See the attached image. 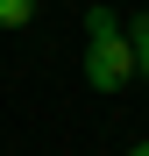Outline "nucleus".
<instances>
[{"label":"nucleus","instance_id":"nucleus-1","mask_svg":"<svg viewBox=\"0 0 149 156\" xmlns=\"http://www.w3.org/2000/svg\"><path fill=\"white\" fill-rule=\"evenodd\" d=\"M85 78H92V92H128V78H135V43L114 7H85Z\"/></svg>","mask_w":149,"mask_h":156},{"label":"nucleus","instance_id":"nucleus-4","mask_svg":"<svg viewBox=\"0 0 149 156\" xmlns=\"http://www.w3.org/2000/svg\"><path fill=\"white\" fill-rule=\"evenodd\" d=\"M128 156H149V142H135V149H128Z\"/></svg>","mask_w":149,"mask_h":156},{"label":"nucleus","instance_id":"nucleus-2","mask_svg":"<svg viewBox=\"0 0 149 156\" xmlns=\"http://www.w3.org/2000/svg\"><path fill=\"white\" fill-rule=\"evenodd\" d=\"M128 43H135V71L149 78V14H135V21H128Z\"/></svg>","mask_w":149,"mask_h":156},{"label":"nucleus","instance_id":"nucleus-3","mask_svg":"<svg viewBox=\"0 0 149 156\" xmlns=\"http://www.w3.org/2000/svg\"><path fill=\"white\" fill-rule=\"evenodd\" d=\"M36 21V0H0V29H29Z\"/></svg>","mask_w":149,"mask_h":156}]
</instances>
